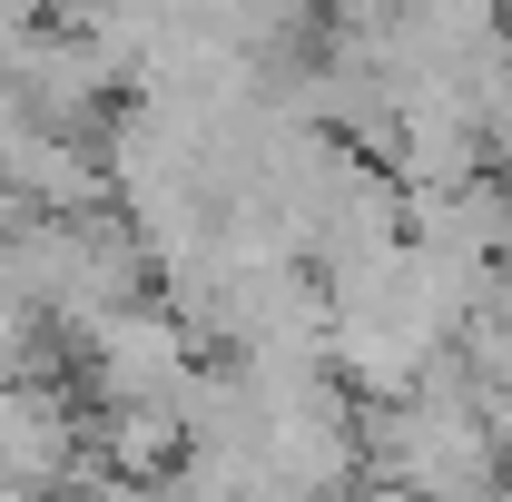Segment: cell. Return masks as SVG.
I'll return each instance as SVG.
<instances>
[{"instance_id": "obj_2", "label": "cell", "mask_w": 512, "mask_h": 502, "mask_svg": "<svg viewBox=\"0 0 512 502\" xmlns=\"http://www.w3.org/2000/svg\"><path fill=\"white\" fill-rule=\"evenodd\" d=\"M0 502H79V493H0Z\"/></svg>"}, {"instance_id": "obj_1", "label": "cell", "mask_w": 512, "mask_h": 502, "mask_svg": "<svg viewBox=\"0 0 512 502\" xmlns=\"http://www.w3.org/2000/svg\"><path fill=\"white\" fill-rule=\"evenodd\" d=\"M89 473V443L50 384H0V493H69Z\"/></svg>"}]
</instances>
